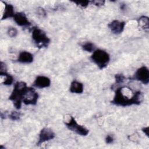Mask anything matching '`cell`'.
I'll return each instance as SVG.
<instances>
[{
	"instance_id": "cell-22",
	"label": "cell",
	"mask_w": 149,
	"mask_h": 149,
	"mask_svg": "<svg viewBox=\"0 0 149 149\" xmlns=\"http://www.w3.org/2000/svg\"><path fill=\"white\" fill-rule=\"evenodd\" d=\"M37 11V14L38 16H40L42 17H45L46 16L45 10L42 8H41V7L38 8Z\"/></svg>"
},
{
	"instance_id": "cell-21",
	"label": "cell",
	"mask_w": 149,
	"mask_h": 149,
	"mask_svg": "<svg viewBox=\"0 0 149 149\" xmlns=\"http://www.w3.org/2000/svg\"><path fill=\"white\" fill-rule=\"evenodd\" d=\"M73 2L76 3L77 6H79L81 8H86L88 5L90 1H73Z\"/></svg>"
},
{
	"instance_id": "cell-11",
	"label": "cell",
	"mask_w": 149,
	"mask_h": 149,
	"mask_svg": "<svg viewBox=\"0 0 149 149\" xmlns=\"http://www.w3.org/2000/svg\"><path fill=\"white\" fill-rule=\"evenodd\" d=\"M15 23L21 27H29L31 25V23L28 20L26 15L23 12L15 13L13 17Z\"/></svg>"
},
{
	"instance_id": "cell-24",
	"label": "cell",
	"mask_w": 149,
	"mask_h": 149,
	"mask_svg": "<svg viewBox=\"0 0 149 149\" xmlns=\"http://www.w3.org/2000/svg\"><path fill=\"white\" fill-rule=\"evenodd\" d=\"M91 2L97 6H101L104 5L105 1H91Z\"/></svg>"
},
{
	"instance_id": "cell-12",
	"label": "cell",
	"mask_w": 149,
	"mask_h": 149,
	"mask_svg": "<svg viewBox=\"0 0 149 149\" xmlns=\"http://www.w3.org/2000/svg\"><path fill=\"white\" fill-rule=\"evenodd\" d=\"M34 60L33 55L28 51H22L19 53L17 61L21 63H31Z\"/></svg>"
},
{
	"instance_id": "cell-10",
	"label": "cell",
	"mask_w": 149,
	"mask_h": 149,
	"mask_svg": "<svg viewBox=\"0 0 149 149\" xmlns=\"http://www.w3.org/2000/svg\"><path fill=\"white\" fill-rule=\"evenodd\" d=\"M51 80L49 77L45 76H38L33 82V86L38 88H44L49 87Z\"/></svg>"
},
{
	"instance_id": "cell-27",
	"label": "cell",
	"mask_w": 149,
	"mask_h": 149,
	"mask_svg": "<svg viewBox=\"0 0 149 149\" xmlns=\"http://www.w3.org/2000/svg\"><path fill=\"white\" fill-rule=\"evenodd\" d=\"M125 8H126V5H125V4H122V5H120V9H121L122 10H124V9H125Z\"/></svg>"
},
{
	"instance_id": "cell-17",
	"label": "cell",
	"mask_w": 149,
	"mask_h": 149,
	"mask_svg": "<svg viewBox=\"0 0 149 149\" xmlns=\"http://www.w3.org/2000/svg\"><path fill=\"white\" fill-rule=\"evenodd\" d=\"M81 48L84 51L88 52H93L96 49L94 44L91 42H86L84 43L81 45Z\"/></svg>"
},
{
	"instance_id": "cell-20",
	"label": "cell",
	"mask_w": 149,
	"mask_h": 149,
	"mask_svg": "<svg viewBox=\"0 0 149 149\" xmlns=\"http://www.w3.org/2000/svg\"><path fill=\"white\" fill-rule=\"evenodd\" d=\"M21 113L17 111H12L9 115V118L12 120H17L20 118Z\"/></svg>"
},
{
	"instance_id": "cell-23",
	"label": "cell",
	"mask_w": 149,
	"mask_h": 149,
	"mask_svg": "<svg viewBox=\"0 0 149 149\" xmlns=\"http://www.w3.org/2000/svg\"><path fill=\"white\" fill-rule=\"evenodd\" d=\"M105 143L107 144H112L114 141V138L112 135L108 134L105 137Z\"/></svg>"
},
{
	"instance_id": "cell-9",
	"label": "cell",
	"mask_w": 149,
	"mask_h": 149,
	"mask_svg": "<svg viewBox=\"0 0 149 149\" xmlns=\"http://www.w3.org/2000/svg\"><path fill=\"white\" fill-rule=\"evenodd\" d=\"M126 23L123 21L114 20L108 24V28L111 32L115 34H119L124 30Z\"/></svg>"
},
{
	"instance_id": "cell-3",
	"label": "cell",
	"mask_w": 149,
	"mask_h": 149,
	"mask_svg": "<svg viewBox=\"0 0 149 149\" xmlns=\"http://www.w3.org/2000/svg\"><path fill=\"white\" fill-rule=\"evenodd\" d=\"M90 59L100 69H103L108 65L110 61V56L105 51L96 49L91 55Z\"/></svg>"
},
{
	"instance_id": "cell-8",
	"label": "cell",
	"mask_w": 149,
	"mask_h": 149,
	"mask_svg": "<svg viewBox=\"0 0 149 149\" xmlns=\"http://www.w3.org/2000/svg\"><path fill=\"white\" fill-rule=\"evenodd\" d=\"M55 134L52 129L48 127H44L41 130L39 133L38 140L37 142V145L40 146L46 141L52 140L55 138Z\"/></svg>"
},
{
	"instance_id": "cell-7",
	"label": "cell",
	"mask_w": 149,
	"mask_h": 149,
	"mask_svg": "<svg viewBox=\"0 0 149 149\" xmlns=\"http://www.w3.org/2000/svg\"><path fill=\"white\" fill-rule=\"evenodd\" d=\"M38 98V94L33 87H29L27 88L23 99V102L25 105H36L37 102V100Z\"/></svg>"
},
{
	"instance_id": "cell-13",
	"label": "cell",
	"mask_w": 149,
	"mask_h": 149,
	"mask_svg": "<svg viewBox=\"0 0 149 149\" xmlns=\"http://www.w3.org/2000/svg\"><path fill=\"white\" fill-rule=\"evenodd\" d=\"M4 4V9L2 12L1 20L7 19L8 18L13 17L15 14L14 12V8L12 5L6 3V2H3Z\"/></svg>"
},
{
	"instance_id": "cell-16",
	"label": "cell",
	"mask_w": 149,
	"mask_h": 149,
	"mask_svg": "<svg viewBox=\"0 0 149 149\" xmlns=\"http://www.w3.org/2000/svg\"><path fill=\"white\" fill-rule=\"evenodd\" d=\"M0 76L4 77V80L3 81H2V83L6 86H9L11 85L13 82V77L8 74L6 72H0Z\"/></svg>"
},
{
	"instance_id": "cell-19",
	"label": "cell",
	"mask_w": 149,
	"mask_h": 149,
	"mask_svg": "<svg viewBox=\"0 0 149 149\" xmlns=\"http://www.w3.org/2000/svg\"><path fill=\"white\" fill-rule=\"evenodd\" d=\"M7 34L11 38L15 37L17 35V30L14 27H9L7 30Z\"/></svg>"
},
{
	"instance_id": "cell-1",
	"label": "cell",
	"mask_w": 149,
	"mask_h": 149,
	"mask_svg": "<svg viewBox=\"0 0 149 149\" xmlns=\"http://www.w3.org/2000/svg\"><path fill=\"white\" fill-rule=\"evenodd\" d=\"M123 87H119L116 88L115 95L111 103L118 106L127 107L132 105H139L143 100V95L140 91L134 93L131 98H129L123 93Z\"/></svg>"
},
{
	"instance_id": "cell-26",
	"label": "cell",
	"mask_w": 149,
	"mask_h": 149,
	"mask_svg": "<svg viewBox=\"0 0 149 149\" xmlns=\"http://www.w3.org/2000/svg\"><path fill=\"white\" fill-rule=\"evenodd\" d=\"M142 131L144 133V134L147 136H148V127H144L142 129Z\"/></svg>"
},
{
	"instance_id": "cell-25",
	"label": "cell",
	"mask_w": 149,
	"mask_h": 149,
	"mask_svg": "<svg viewBox=\"0 0 149 149\" xmlns=\"http://www.w3.org/2000/svg\"><path fill=\"white\" fill-rule=\"evenodd\" d=\"M6 72V66L5 63L1 62L0 65V72Z\"/></svg>"
},
{
	"instance_id": "cell-2",
	"label": "cell",
	"mask_w": 149,
	"mask_h": 149,
	"mask_svg": "<svg viewBox=\"0 0 149 149\" xmlns=\"http://www.w3.org/2000/svg\"><path fill=\"white\" fill-rule=\"evenodd\" d=\"M27 88V84L24 81H17L14 85L13 90L9 97V99L13 102V105L17 109L21 108L23 99Z\"/></svg>"
},
{
	"instance_id": "cell-4",
	"label": "cell",
	"mask_w": 149,
	"mask_h": 149,
	"mask_svg": "<svg viewBox=\"0 0 149 149\" xmlns=\"http://www.w3.org/2000/svg\"><path fill=\"white\" fill-rule=\"evenodd\" d=\"M32 39L37 47L39 48L47 47L50 42V38L42 30L34 27L32 30Z\"/></svg>"
},
{
	"instance_id": "cell-15",
	"label": "cell",
	"mask_w": 149,
	"mask_h": 149,
	"mask_svg": "<svg viewBox=\"0 0 149 149\" xmlns=\"http://www.w3.org/2000/svg\"><path fill=\"white\" fill-rule=\"evenodd\" d=\"M138 26L141 29L148 32L149 29V19L147 16H142L137 20Z\"/></svg>"
},
{
	"instance_id": "cell-6",
	"label": "cell",
	"mask_w": 149,
	"mask_h": 149,
	"mask_svg": "<svg viewBox=\"0 0 149 149\" xmlns=\"http://www.w3.org/2000/svg\"><path fill=\"white\" fill-rule=\"evenodd\" d=\"M130 79L139 81L144 84H148L149 83V70L148 68L145 66L140 67L136 70L133 76Z\"/></svg>"
},
{
	"instance_id": "cell-14",
	"label": "cell",
	"mask_w": 149,
	"mask_h": 149,
	"mask_svg": "<svg viewBox=\"0 0 149 149\" xmlns=\"http://www.w3.org/2000/svg\"><path fill=\"white\" fill-rule=\"evenodd\" d=\"M84 90V86L82 83L77 80H73L71 82L69 91L72 93L81 94Z\"/></svg>"
},
{
	"instance_id": "cell-5",
	"label": "cell",
	"mask_w": 149,
	"mask_h": 149,
	"mask_svg": "<svg viewBox=\"0 0 149 149\" xmlns=\"http://www.w3.org/2000/svg\"><path fill=\"white\" fill-rule=\"evenodd\" d=\"M65 125L70 130L78 135L86 136L89 133V130L87 128L78 124L76 119L72 116H70V119L68 122H66Z\"/></svg>"
},
{
	"instance_id": "cell-18",
	"label": "cell",
	"mask_w": 149,
	"mask_h": 149,
	"mask_svg": "<svg viewBox=\"0 0 149 149\" xmlns=\"http://www.w3.org/2000/svg\"><path fill=\"white\" fill-rule=\"evenodd\" d=\"M115 84H120L124 83L125 80H126V77L122 74H116L115 75Z\"/></svg>"
}]
</instances>
